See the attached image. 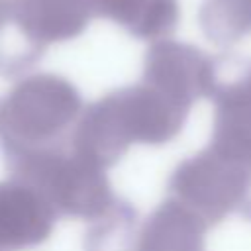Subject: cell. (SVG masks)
<instances>
[{
	"label": "cell",
	"instance_id": "5b68a950",
	"mask_svg": "<svg viewBox=\"0 0 251 251\" xmlns=\"http://www.w3.org/2000/svg\"><path fill=\"white\" fill-rule=\"evenodd\" d=\"M141 80L184 110L200 98H212L222 82L218 59L173 39L153 41L143 59Z\"/></svg>",
	"mask_w": 251,
	"mask_h": 251
},
{
	"label": "cell",
	"instance_id": "30bf717a",
	"mask_svg": "<svg viewBox=\"0 0 251 251\" xmlns=\"http://www.w3.org/2000/svg\"><path fill=\"white\" fill-rule=\"evenodd\" d=\"M90 6L94 18L112 20L145 41L167 39L180 20L178 0H90Z\"/></svg>",
	"mask_w": 251,
	"mask_h": 251
},
{
	"label": "cell",
	"instance_id": "9c48e42d",
	"mask_svg": "<svg viewBox=\"0 0 251 251\" xmlns=\"http://www.w3.org/2000/svg\"><path fill=\"white\" fill-rule=\"evenodd\" d=\"M206 229L202 220L167 196L149 218L135 222L126 251H206Z\"/></svg>",
	"mask_w": 251,
	"mask_h": 251
},
{
	"label": "cell",
	"instance_id": "8fae6325",
	"mask_svg": "<svg viewBox=\"0 0 251 251\" xmlns=\"http://www.w3.org/2000/svg\"><path fill=\"white\" fill-rule=\"evenodd\" d=\"M198 22L212 43L231 47L251 33V0H204Z\"/></svg>",
	"mask_w": 251,
	"mask_h": 251
},
{
	"label": "cell",
	"instance_id": "7c38bea8",
	"mask_svg": "<svg viewBox=\"0 0 251 251\" xmlns=\"http://www.w3.org/2000/svg\"><path fill=\"white\" fill-rule=\"evenodd\" d=\"M10 25V0H0V35Z\"/></svg>",
	"mask_w": 251,
	"mask_h": 251
},
{
	"label": "cell",
	"instance_id": "8992f818",
	"mask_svg": "<svg viewBox=\"0 0 251 251\" xmlns=\"http://www.w3.org/2000/svg\"><path fill=\"white\" fill-rule=\"evenodd\" d=\"M92 18L90 0H10L12 25L39 53L78 37Z\"/></svg>",
	"mask_w": 251,
	"mask_h": 251
},
{
	"label": "cell",
	"instance_id": "277c9868",
	"mask_svg": "<svg viewBox=\"0 0 251 251\" xmlns=\"http://www.w3.org/2000/svg\"><path fill=\"white\" fill-rule=\"evenodd\" d=\"M251 192V175L210 147L182 161L171 180L169 198L190 210L208 227L241 210Z\"/></svg>",
	"mask_w": 251,
	"mask_h": 251
},
{
	"label": "cell",
	"instance_id": "7a4b0ae2",
	"mask_svg": "<svg viewBox=\"0 0 251 251\" xmlns=\"http://www.w3.org/2000/svg\"><path fill=\"white\" fill-rule=\"evenodd\" d=\"M82 100L65 76L39 73L14 84L0 100V143L8 157L67 143Z\"/></svg>",
	"mask_w": 251,
	"mask_h": 251
},
{
	"label": "cell",
	"instance_id": "5bb4252c",
	"mask_svg": "<svg viewBox=\"0 0 251 251\" xmlns=\"http://www.w3.org/2000/svg\"><path fill=\"white\" fill-rule=\"evenodd\" d=\"M247 71H249V75H251V67H249V69H247Z\"/></svg>",
	"mask_w": 251,
	"mask_h": 251
},
{
	"label": "cell",
	"instance_id": "52a82bcc",
	"mask_svg": "<svg viewBox=\"0 0 251 251\" xmlns=\"http://www.w3.org/2000/svg\"><path fill=\"white\" fill-rule=\"evenodd\" d=\"M210 149L251 175V75L220 82L214 92Z\"/></svg>",
	"mask_w": 251,
	"mask_h": 251
},
{
	"label": "cell",
	"instance_id": "ba28073f",
	"mask_svg": "<svg viewBox=\"0 0 251 251\" xmlns=\"http://www.w3.org/2000/svg\"><path fill=\"white\" fill-rule=\"evenodd\" d=\"M55 220V212L33 188L12 176L0 182V251H25L43 243Z\"/></svg>",
	"mask_w": 251,
	"mask_h": 251
},
{
	"label": "cell",
	"instance_id": "4fadbf2b",
	"mask_svg": "<svg viewBox=\"0 0 251 251\" xmlns=\"http://www.w3.org/2000/svg\"><path fill=\"white\" fill-rule=\"evenodd\" d=\"M241 212L251 220V192H249V196H247V200H245V204L241 206Z\"/></svg>",
	"mask_w": 251,
	"mask_h": 251
},
{
	"label": "cell",
	"instance_id": "6da1fadb",
	"mask_svg": "<svg viewBox=\"0 0 251 251\" xmlns=\"http://www.w3.org/2000/svg\"><path fill=\"white\" fill-rule=\"evenodd\" d=\"M188 116L167 96L145 84L108 92L86 106L71 133V147L100 169L118 163L133 143L171 141Z\"/></svg>",
	"mask_w": 251,
	"mask_h": 251
},
{
	"label": "cell",
	"instance_id": "3957f363",
	"mask_svg": "<svg viewBox=\"0 0 251 251\" xmlns=\"http://www.w3.org/2000/svg\"><path fill=\"white\" fill-rule=\"evenodd\" d=\"M6 161L12 178L33 188L55 216L96 222L120 202L112 192L106 171L80 157L69 141Z\"/></svg>",
	"mask_w": 251,
	"mask_h": 251
}]
</instances>
